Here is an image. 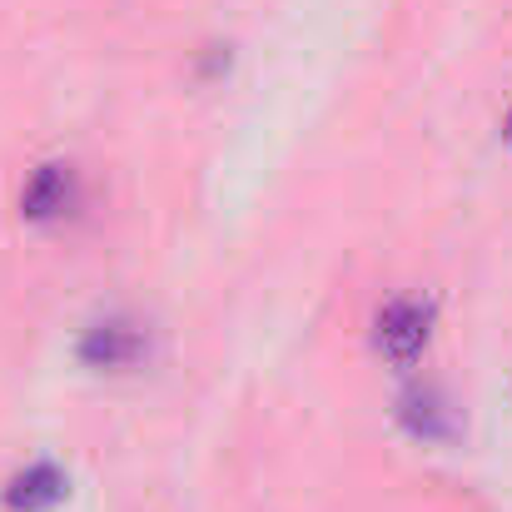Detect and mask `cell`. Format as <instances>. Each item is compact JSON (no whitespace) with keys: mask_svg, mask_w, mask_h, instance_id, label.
Segmentation results:
<instances>
[{"mask_svg":"<svg viewBox=\"0 0 512 512\" xmlns=\"http://www.w3.org/2000/svg\"><path fill=\"white\" fill-rule=\"evenodd\" d=\"M80 363L95 373H130L150 358V329L130 314H105L80 334Z\"/></svg>","mask_w":512,"mask_h":512,"instance_id":"1","label":"cell"},{"mask_svg":"<svg viewBox=\"0 0 512 512\" xmlns=\"http://www.w3.org/2000/svg\"><path fill=\"white\" fill-rule=\"evenodd\" d=\"M433 339V304L423 299H388L373 319V343L388 363L408 368L423 358V348Z\"/></svg>","mask_w":512,"mask_h":512,"instance_id":"2","label":"cell"},{"mask_svg":"<svg viewBox=\"0 0 512 512\" xmlns=\"http://www.w3.org/2000/svg\"><path fill=\"white\" fill-rule=\"evenodd\" d=\"M80 204V174L70 165H40L20 189V214L30 224H60Z\"/></svg>","mask_w":512,"mask_h":512,"instance_id":"3","label":"cell"},{"mask_svg":"<svg viewBox=\"0 0 512 512\" xmlns=\"http://www.w3.org/2000/svg\"><path fill=\"white\" fill-rule=\"evenodd\" d=\"M70 493V478L55 463H30L5 483V508L10 512H55Z\"/></svg>","mask_w":512,"mask_h":512,"instance_id":"4","label":"cell"},{"mask_svg":"<svg viewBox=\"0 0 512 512\" xmlns=\"http://www.w3.org/2000/svg\"><path fill=\"white\" fill-rule=\"evenodd\" d=\"M398 418H403L408 433H418L423 443H448V438L458 433V413H453V403H448L438 388H413V393H403Z\"/></svg>","mask_w":512,"mask_h":512,"instance_id":"5","label":"cell"},{"mask_svg":"<svg viewBox=\"0 0 512 512\" xmlns=\"http://www.w3.org/2000/svg\"><path fill=\"white\" fill-rule=\"evenodd\" d=\"M508 140H512V115H508Z\"/></svg>","mask_w":512,"mask_h":512,"instance_id":"6","label":"cell"}]
</instances>
